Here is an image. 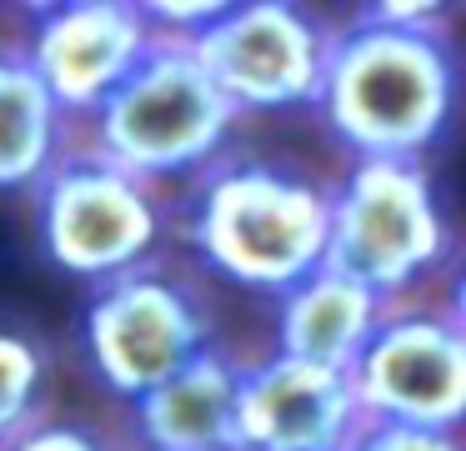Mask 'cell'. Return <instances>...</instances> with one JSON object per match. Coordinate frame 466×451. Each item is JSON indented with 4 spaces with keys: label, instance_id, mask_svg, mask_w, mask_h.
<instances>
[{
    "label": "cell",
    "instance_id": "obj_1",
    "mask_svg": "<svg viewBox=\"0 0 466 451\" xmlns=\"http://www.w3.org/2000/svg\"><path fill=\"white\" fill-rule=\"evenodd\" d=\"M331 136L356 160H421L456 110V56L441 30H406L366 15L326 36L316 90Z\"/></svg>",
    "mask_w": 466,
    "mask_h": 451
},
{
    "label": "cell",
    "instance_id": "obj_2",
    "mask_svg": "<svg viewBox=\"0 0 466 451\" xmlns=\"http://www.w3.org/2000/svg\"><path fill=\"white\" fill-rule=\"evenodd\" d=\"M236 110L221 90L206 80L186 40H151L131 76L81 116L91 156L111 160L116 170L146 180L201 170L221 156L226 136L236 130Z\"/></svg>",
    "mask_w": 466,
    "mask_h": 451
},
{
    "label": "cell",
    "instance_id": "obj_3",
    "mask_svg": "<svg viewBox=\"0 0 466 451\" xmlns=\"http://www.w3.org/2000/svg\"><path fill=\"white\" fill-rule=\"evenodd\" d=\"M331 190L281 166H211L196 200V246L221 276L291 291L326 261Z\"/></svg>",
    "mask_w": 466,
    "mask_h": 451
},
{
    "label": "cell",
    "instance_id": "obj_4",
    "mask_svg": "<svg viewBox=\"0 0 466 451\" xmlns=\"http://www.w3.org/2000/svg\"><path fill=\"white\" fill-rule=\"evenodd\" d=\"M451 251L441 200L421 160H351L331 190L326 261L386 306H401Z\"/></svg>",
    "mask_w": 466,
    "mask_h": 451
},
{
    "label": "cell",
    "instance_id": "obj_5",
    "mask_svg": "<svg viewBox=\"0 0 466 451\" xmlns=\"http://www.w3.org/2000/svg\"><path fill=\"white\" fill-rule=\"evenodd\" d=\"M346 381L366 426L456 431L466 411V331L456 306H386Z\"/></svg>",
    "mask_w": 466,
    "mask_h": 451
},
{
    "label": "cell",
    "instance_id": "obj_6",
    "mask_svg": "<svg viewBox=\"0 0 466 451\" xmlns=\"http://www.w3.org/2000/svg\"><path fill=\"white\" fill-rule=\"evenodd\" d=\"M161 236V210L136 176L91 150H66L41 180V241L71 276L111 281L146 266Z\"/></svg>",
    "mask_w": 466,
    "mask_h": 451
},
{
    "label": "cell",
    "instance_id": "obj_7",
    "mask_svg": "<svg viewBox=\"0 0 466 451\" xmlns=\"http://www.w3.org/2000/svg\"><path fill=\"white\" fill-rule=\"evenodd\" d=\"M196 66L216 90L231 100L236 116L246 110H291L316 106L326 66V30L306 10L281 0L226 5L186 40Z\"/></svg>",
    "mask_w": 466,
    "mask_h": 451
},
{
    "label": "cell",
    "instance_id": "obj_8",
    "mask_svg": "<svg viewBox=\"0 0 466 451\" xmlns=\"http://www.w3.org/2000/svg\"><path fill=\"white\" fill-rule=\"evenodd\" d=\"M86 346L101 381L126 401H141L206 346V311L191 286L166 271L136 266L96 286L86 311Z\"/></svg>",
    "mask_w": 466,
    "mask_h": 451
},
{
    "label": "cell",
    "instance_id": "obj_9",
    "mask_svg": "<svg viewBox=\"0 0 466 451\" xmlns=\"http://www.w3.org/2000/svg\"><path fill=\"white\" fill-rule=\"evenodd\" d=\"M156 30L141 5L126 0H71L35 15L31 46L21 50L66 120H81L131 76L151 50Z\"/></svg>",
    "mask_w": 466,
    "mask_h": 451
},
{
    "label": "cell",
    "instance_id": "obj_10",
    "mask_svg": "<svg viewBox=\"0 0 466 451\" xmlns=\"http://www.w3.org/2000/svg\"><path fill=\"white\" fill-rule=\"evenodd\" d=\"M361 426L341 371L291 356L241 366V451H351Z\"/></svg>",
    "mask_w": 466,
    "mask_h": 451
},
{
    "label": "cell",
    "instance_id": "obj_11",
    "mask_svg": "<svg viewBox=\"0 0 466 451\" xmlns=\"http://www.w3.org/2000/svg\"><path fill=\"white\" fill-rule=\"evenodd\" d=\"M131 406L151 451H241V366L216 351H201Z\"/></svg>",
    "mask_w": 466,
    "mask_h": 451
},
{
    "label": "cell",
    "instance_id": "obj_12",
    "mask_svg": "<svg viewBox=\"0 0 466 451\" xmlns=\"http://www.w3.org/2000/svg\"><path fill=\"white\" fill-rule=\"evenodd\" d=\"M381 316H386L381 296L346 281L341 271L316 266L306 281L281 291V316H276V346L281 351L276 356H291V361H306V366L346 376Z\"/></svg>",
    "mask_w": 466,
    "mask_h": 451
},
{
    "label": "cell",
    "instance_id": "obj_13",
    "mask_svg": "<svg viewBox=\"0 0 466 451\" xmlns=\"http://www.w3.org/2000/svg\"><path fill=\"white\" fill-rule=\"evenodd\" d=\"M71 120L21 50H0V190L41 186L66 156Z\"/></svg>",
    "mask_w": 466,
    "mask_h": 451
},
{
    "label": "cell",
    "instance_id": "obj_14",
    "mask_svg": "<svg viewBox=\"0 0 466 451\" xmlns=\"http://www.w3.org/2000/svg\"><path fill=\"white\" fill-rule=\"evenodd\" d=\"M35 401H41V351L25 336L0 331V451L25 426H35Z\"/></svg>",
    "mask_w": 466,
    "mask_h": 451
},
{
    "label": "cell",
    "instance_id": "obj_15",
    "mask_svg": "<svg viewBox=\"0 0 466 451\" xmlns=\"http://www.w3.org/2000/svg\"><path fill=\"white\" fill-rule=\"evenodd\" d=\"M351 451H461V436L421 426H361Z\"/></svg>",
    "mask_w": 466,
    "mask_h": 451
},
{
    "label": "cell",
    "instance_id": "obj_16",
    "mask_svg": "<svg viewBox=\"0 0 466 451\" xmlns=\"http://www.w3.org/2000/svg\"><path fill=\"white\" fill-rule=\"evenodd\" d=\"M5 451H111V446H106L96 431L71 426V421H35V426H25Z\"/></svg>",
    "mask_w": 466,
    "mask_h": 451
}]
</instances>
